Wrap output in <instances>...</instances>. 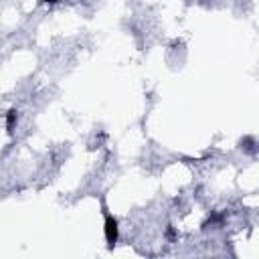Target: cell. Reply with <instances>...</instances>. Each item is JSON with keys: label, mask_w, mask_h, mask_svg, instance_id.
<instances>
[{"label": "cell", "mask_w": 259, "mask_h": 259, "mask_svg": "<svg viewBox=\"0 0 259 259\" xmlns=\"http://www.w3.org/2000/svg\"><path fill=\"white\" fill-rule=\"evenodd\" d=\"M101 214H103V239H105L107 249L113 251L119 241V221H117V217H113L109 212L103 198H101Z\"/></svg>", "instance_id": "1"}, {"label": "cell", "mask_w": 259, "mask_h": 259, "mask_svg": "<svg viewBox=\"0 0 259 259\" xmlns=\"http://www.w3.org/2000/svg\"><path fill=\"white\" fill-rule=\"evenodd\" d=\"M225 212H210L208 217H206V221H202V225H200V229L202 231H206V229H210V227H219L223 221H225Z\"/></svg>", "instance_id": "4"}, {"label": "cell", "mask_w": 259, "mask_h": 259, "mask_svg": "<svg viewBox=\"0 0 259 259\" xmlns=\"http://www.w3.org/2000/svg\"><path fill=\"white\" fill-rule=\"evenodd\" d=\"M42 4H55V2H59V0H40Z\"/></svg>", "instance_id": "6"}, {"label": "cell", "mask_w": 259, "mask_h": 259, "mask_svg": "<svg viewBox=\"0 0 259 259\" xmlns=\"http://www.w3.org/2000/svg\"><path fill=\"white\" fill-rule=\"evenodd\" d=\"M239 150H241L243 154L253 156V154L259 152V142H257L253 136H243V138L239 140Z\"/></svg>", "instance_id": "2"}, {"label": "cell", "mask_w": 259, "mask_h": 259, "mask_svg": "<svg viewBox=\"0 0 259 259\" xmlns=\"http://www.w3.org/2000/svg\"><path fill=\"white\" fill-rule=\"evenodd\" d=\"M16 123H18V111L16 109H8L6 115H4V125H6V134H14L16 130Z\"/></svg>", "instance_id": "3"}, {"label": "cell", "mask_w": 259, "mask_h": 259, "mask_svg": "<svg viewBox=\"0 0 259 259\" xmlns=\"http://www.w3.org/2000/svg\"><path fill=\"white\" fill-rule=\"evenodd\" d=\"M164 235H166V239H168V241H176V239H178V233H176L174 225H168V227H166V231H164Z\"/></svg>", "instance_id": "5"}]
</instances>
